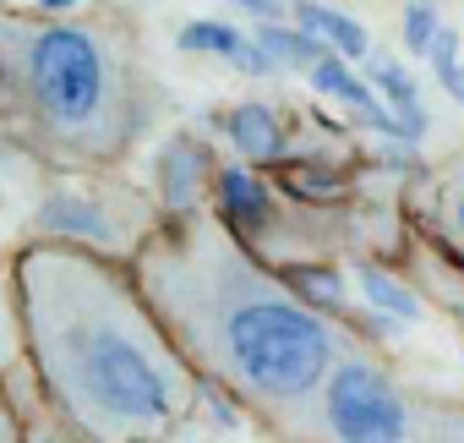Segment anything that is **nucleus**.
Masks as SVG:
<instances>
[{"label": "nucleus", "instance_id": "nucleus-4", "mask_svg": "<svg viewBox=\"0 0 464 443\" xmlns=\"http://www.w3.org/2000/svg\"><path fill=\"white\" fill-rule=\"evenodd\" d=\"M285 432L317 443H464V410L410 399L377 361L339 356Z\"/></svg>", "mask_w": 464, "mask_h": 443}, {"label": "nucleus", "instance_id": "nucleus-7", "mask_svg": "<svg viewBox=\"0 0 464 443\" xmlns=\"http://www.w3.org/2000/svg\"><path fill=\"white\" fill-rule=\"evenodd\" d=\"M202 175H208V153H202L191 137H175V143L164 148V159H159V181H164V202H169V213L197 208Z\"/></svg>", "mask_w": 464, "mask_h": 443}, {"label": "nucleus", "instance_id": "nucleus-20", "mask_svg": "<svg viewBox=\"0 0 464 443\" xmlns=\"http://www.w3.org/2000/svg\"><path fill=\"white\" fill-rule=\"evenodd\" d=\"M236 6H246L257 23H274V17H279V0H236Z\"/></svg>", "mask_w": 464, "mask_h": 443}, {"label": "nucleus", "instance_id": "nucleus-6", "mask_svg": "<svg viewBox=\"0 0 464 443\" xmlns=\"http://www.w3.org/2000/svg\"><path fill=\"white\" fill-rule=\"evenodd\" d=\"M295 23H301L306 39H317V44L334 50L339 61H366V55H372L366 28H361L350 12H339V6H323V0H301V6H295Z\"/></svg>", "mask_w": 464, "mask_h": 443}, {"label": "nucleus", "instance_id": "nucleus-10", "mask_svg": "<svg viewBox=\"0 0 464 443\" xmlns=\"http://www.w3.org/2000/svg\"><path fill=\"white\" fill-rule=\"evenodd\" d=\"M257 50H263L274 66H312V61L323 55V44H317V39H306L301 28H279V23H263Z\"/></svg>", "mask_w": 464, "mask_h": 443}, {"label": "nucleus", "instance_id": "nucleus-19", "mask_svg": "<svg viewBox=\"0 0 464 443\" xmlns=\"http://www.w3.org/2000/svg\"><path fill=\"white\" fill-rule=\"evenodd\" d=\"M437 83H442V94H448V99H459V104H464V61H453L448 72H437Z\"/></svg>", "mask_w": 464, "mask_h": 443}, {"label": "nucleus", "instance_id": "nucleus-18", "mask_svg": "<svg viewBox=\"0 0 464 443\" xmlns=\"http://www.w3.org/2000/svg\"><path fill=\"white\" fill-rule=\"evenodd\" d=\"M295 192H301V197H334V192H339V175H334V170H301V175H295Z\"/></svg>", "mask_w": 464, "mask_h": 443}, {"label": "nucleus", "instance_id": "nucleus-22", "mask_svg": "<svg viewBox=\"0 0 464 443\" xmlns=\"http://www.w3.org/2000/svg\"><path fill=\"white\" fill-rule=\"evenodd\" d=\"M453 231H459V241H464V192L453 197Z\"/></svg>", "mask_w": 464, "mask_h": 443}, {"label": "nucleus", "instance_id": "nucleus-16", "mask_svg": "<svg viewBox=\"0 0 464 443\" xmlns=\"http://www.w3.org/2000/svg\"><path fill=\"white\" fill-rule=\"evenodd\" d=\"M23 443H82V438H72L50 410H34V416H28V438H23Z\"/></svg>", "mask_w": 464, "mask_h": 443}, {"label": "nucleus", "instance_id": "nucleus-8", "mask_svg": "<svg viewBox=\"0 0 464 443\" xmlns=\"http://www.w3.org/2000/svg\"><path fill=\"white\" fill-rule=\"evenodd\" d=\"M224 126H229V143H236L246 159H279L285 153V132H279L268 104H236Z\"/></svg>", "mask_w": 464, "mask_h": 443}, {"label": "nucleus", "instance_id": "nucleus-1", "mask_svg": "<svg viewBox=\"0 0 464 443\" xmlns=\"http://www.w3.org/2000/svg\"><path fill=\"white\" fill-rule=\"evenodd\" d=\"M12 290L39 410L82 443H175L202 405V378L175 356L126 263L28 241Z\"/></svg>", "mask_w": 464, "mask_h": 443}, {"label": "nucleus", "instance_id": "nucleus-12", "mask_svg": "<svg viewBox=\"0 0 464 443\" xmlns=\"http://www.w3.org/2000/svg\"><path fill=\"white\" fill-rule=\"evenodd\" d=\"M290 290H295L306 307H339V301H344V285H339L334 269H301V274L290 280Z\"/></svg>", "mask_w": 464, "mask_h": 443}, {"label": "nucleus", "instance_id": "nucleus-9", "mask_svg": "<svg viewBox=\"0 0 464 443\" xmlns=\"http://www.w3.org/2000/svg\"><path fill=\"white\" fill-rule=\"evenodd\" d=\"M361 290H366V301H372V312L377 318H393V323H415L420 318V296L404 285V280H393L388 269H361Z\"/></svg>", "mask_w": 464, "mask_h": 443}, {"label": "nucleus", "instance_id": "nucleus-21", "mask_svg": "<svg viewBox=\"0 0 464 443\" xmlns=\"http://www.w3.org/2000/svg\"><path fill=\"white\" fill-rule=\"evenodd\" d=\"M77 6V0H34V12H44V17H66Z\"/></svg>", "mask_w": 464, "mask_h": 443}, {"label": "nucleus", "instance_id": "nucleus-3", "mask_svg": "<svg viewBox=\"0 0 464 443\" xmlns=\"http://www.w3.org/2000/svg\"><path fill=\"white\" fill-rule=\"evenodd\" d=\"M142 121V72L110 23L0 6V143L99 170L137 143Z\"/></svg>", "mask_w": 464, "mask_h": 443}, {"label": "nucleus", "instance_id": "nucleus-17", "mask_svg": "<svg viewBox=\"0 0 464 443\" xmlns=\"http://www.w3.org/2000/svg\"><path fill=\"white\" fill-rule=\"evenodd\" d=\"M426 61H431V72H448V66L459 61V28H448V23H442V28H437V39L426 44Z\"/></svg>", "mask_w": 464, "mask_h": 443}, {"label": "nucleus", "instance_id": "nucleus-11", "mask_svg": "<svg viewBox=\"0 0 464 443\" xmlns=\"http://www.w3.org/2000/svg\"><path fill=\"white\" fill-rule=\"evenodd\" d=\"M180 50L186 55H236L241 50V34L229 28V23H186L180 28Z\"/></svg>", "mask_w": 464, "mask_h": 443}, {"label": "nucleus", "instance_id": "nucleus-13", "mask_svg": "<svg viewBox=\"0 0 464 443\" xmlns=\"http://www.w3.org/2000/svg\"><path fill=\"white\" fill-rule=\"evenodd\" d=\"M437 28H442V12H431V0H410V6H404V50L410 55H426Z\"/></svg>", "mask_w": 464, "mask_h": 443}, {"label": "nucleus", "instance_id": "nucleus-2", "mask_svg": "<svg viewBox=\"0 0 464 443\" xmlns=\"http://www.w3.org/2000/svg\"><path fill=\"white\" fill-rule=\"evenodd\" d=\"M131 285L175 356L279 432L344 356L339 329L279 280L218 213L186 208L131 252Z\"/></svg>", "mask_w": 464, "mask_h": 443}, {"label": "nucleus", "instance_id": "nucleus-15", "mask_svg": "<svg viewBox=\"0 0 464 443\" xmlns=\"http://www.w3.org/2000/svg\"><path fill=\"white\" fill-rule=\"evenodd\" d=\"M28 438V410L17 405V394L0 383V443H23Z\"/></svg>", "mask_w": 464, "mask_h": 443}, {"label": "nucleus", "instance_id": "nucleus-14", "mask_svg": "<svg viewBox=\"0 0 464 443\" xmlns=\"http://www.w3.org/2000/svg\"><path fill=\"white\" fill-rule=\"evenodd\" d=\"M306 72H312V88H317V94H334V99H339V94H344V83L355 77V72H350V61H339L334 50H323Z\"/></svg>", "mask_w": 464, "mask_h": 443}, {"label": "nucleus", "instance_id": "nucleus-5", "mask_svg": "<svg viewBox=\"0 0 464 443\" xmlns=\"http://www.w3.org/2000/svg\"><path fill=\"white\" fill-rule=\"evenodd\" d=\"M366 66H372V83H377V99H382V110L393 115V126H399V137L404 143H415V137H426V104H420V88H415V77L399 66V61H388V55H366Z\"/></svg>", "mask_w": 464, "mask_h": 443}]
</instances>
